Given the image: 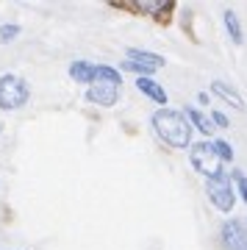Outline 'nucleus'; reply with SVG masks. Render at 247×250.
<instances>
[{
  "label": "nucleus",
  "instance_id": "2",
  "mask_svg": "<svg viewBox=\"0 0 247 250\" xmlns=\"http://www.w3.org/2000/svg\"><path fill=\"white\" fill-rule=\"evenodd\" d=\"M120 72L114 70V67H106V64H100L97 67V75L95 81H92V86H89V100L92 103H97V106H114L117 98H120Z\"/></svg>",
  "mask_w": 247,
  "mask_h": 250
},
{
  "label": "nucleus",
  "instance_id": "14",
  "mask_svg": "<svg viewBox=\"0 0 247 250\" xmlns=\"http://www.w3.org/2000/svg\"><path fill=\"white\" fill-rule=\"evenodd\" d=\"M20 34V25H0V42H14Z\"/></svg>",
  "mask_w": 247,
  "mask_h": 250
},
{
  "label": "nucleus",
  "instance_id": "11",
  "mask_svg": "<svg viewBox=\"0 0 247 250\" xmlns=\"http://www.w3.org/2000/svg\"><path fill=\"white\" fill-rule=\"evenodd\" d=\"M186 117H189V123H192L197 131H203V134H211V131H214L211 120H208L203 111H197V108H186Z\"/></svg>",
  "mask_w": 247,
  "mask_h": 250
},
{
  "label": "nucleus",
  "instance_id": "5",
  "mask_svg": "<svg viewBox=\"0 0 247 250\" xmlns=\"http://www.w3.org/2000/svg\"><path fill=\"white\" fill-rule=\"evenodd\" d=\"M206 192H208V200L220 211H230L233 203H236V192H233L230 175H225V172H220V175H214V178L206 181Z\"/></svg>",
  "mask_w": 247,
  "mask_h": 250
},
{
  "label": "nucleus",
  "instance_id": "10",
  "mask_svg": "<svg viewBox=\"0 0 247 250\" xmlns=\"http://www.w3.org/2000/svg\"><path fill=\"white\" fill-rule=\"evenodd\" d=\"M211 89L217 92V95H220L222 100H228V103H233V108H239V111L245 108V100H242V95H239V92L233 89V86H228V83H222V81H214V83H211Z\"/></svg>",
  "mask_w": 247,
  "mask_h": 250
},
{
  "label": "nucleus",
  "instance_id": "13",
  "mask_svg": "<svg viewBox=\"0 0 247 250\" xmlns=\"http://www.w3.org/2000/svg\"><path fill=\"white\" fill-rule=\"evenodd\" d=\"M214 150H217V156H220L222 161H230V159H233V147H230L228 142H222V139H220V142H214Z\"/></svg>",
  "mask_w": 247,
  "mask_h": 250
},
{
  "label": "nucleus",
  "instance_id": "9",
  "mask_svg": "<svg viewBox=\"0 0 247 250\" xmlns=\"http://www.w3.org/2000/svg\"><path fill=\"white\" fill-rule=\"evenodd\" d=\"M70 75L78 81V83H89V86H92V81H95V75H97V67L89 64V62H75L70 67Z\"/></svg>",
  "mask_w": 247,
  "mask_h": 250
},
{
  "label": "nucleus",
  "instance_id": "8",
  "mask_svg": "<svg viewBox=\"0 0 247 250\" xmlns=\"http://www.w3.org/2000/svg\"><path fill=\"white\" fill-rule=\"evenodd\" d=\"M136 89L144 92L150 100H156V103H161V106H167V92H164V86H159L153 78H136Z\"/></svg>",
  "mask_w": 247,
  "mask_h": 250
},
{
  "label": "nucleus",
  "instance_id": "3",
  "mask_svg": "<svg viewBox=\"0 0 247 250\" xmlns=\"http://www.w3.org/2000/svg\"><path fill=\"white\" fill-rule=\"evenodd\" d=\"M31 98L28 83L20 75H0V108H20Z\"/></svg>",
  "mask_w": 247,
  "mask_h": 250
},
{
  "label": "nucleus",
  "instance_id": "4",
  "mask_svg": "<svg viewBox=\"0 0 247 250\" xmlns=\"http://www.w3.org/2000/svg\"><path fill=\"white\" fill-rule=\"evenodd\" d=\"M189 159H192V167L200 175H206V178H214V175H220V167H222V159L217 156V150H214V142H197L192 145V150H189Z\"/></svg>",
  "mask_w": 247,
  "mask_h": 250
},
{
  "label": "nucleus",
  "instance_id": "15",
  "mask_svg": "<svg viewBox=\"0 0 247 250\" xmlns=\"http://www.w3.org/2000/svg\"><path fill=\"white\" fill-rule=\"evenodd\" d=\"M233 178H236V187H239V195L245 197V203H247V175H242V172H233Z\"/></svg>",
  "mask_w": 247,
  "mask_h": 250
},
{
  "label": "nucleus",
  "instance_id": "6",
  "mask_svg": "<svg viewBox=\"0 0 247 250\" xmlns=\"http://www.w3.org/2000/svg\"><path fill=\"white\" fill-rule=\"evenodd\" d=\"M128 59L131 62H125L123 67L125 70H133V72H142V78H147V72H156L164 67V59L159 53H147V50H136V47L128 50Z\"/></svg>",
  "mask_w": 247,
  "mask_h": 250
},
{
  "label": "nucleus",
  "instance_id": "12",
  "mask_svg": "<svg viewBox=\"0 0 247 250\" xmlns=\"http://www.w3.org/2000/svg\"><path fill=\"white\" fill-rule=\"evenodd\" d=\"M222 20H225V31L230 34V39H233L236 45H242V25H239V17L233 14V11H225Z\"/></svg>",
  "mask_w": 247,
  "mask_h": 250
},
{
  "label": "nucleus",
  "instance_id": "16",
  "mask_svg": "<svg viewBox=\"0 0 247 250\" xmlns=\"http://www.w3.org/2000/svg\"><path fill=\"white\" fill-rule=\"evenodd\" d=\"M142 11H164L167 9V3H139Z\"/></svg>",
  "mask_w": 247,
  "mask_h": 250
},
{
  "label": "nucleus",
  "instance_id": "7",
  "mask_svg": "<svg viewBox=\"0 0 247 250\" xmlns=\"http://www.w3.org/2000/svg\"><path fill=\"white\" fill-rule=\"evenodd\" d=\"M222 245L225 250H247V231L239 220H228L222 225Z\"/></svg>",
  "mask_w": 247,
  "mask_h": 250
},
{
  "label": "nucleus",
  "instance_id": "17",
  "mask_svg": "<svg viewBox=\"0 0 247 250\" xmlns=\"http://www.w3.org/2000/svg\"><path fill=\"white\" fill-rule=\"evenodd\" d=\"M211 120H214L217 125H220V128H225V125H228V117H225V114H220V111H214V117H211Z\"/></svg>",
  "mask_w": 247,
  "mask_h": 250
},
{
  "label": "nucleus",
  "instance_id": "1",
  "mask_svg": "<svg viewBox=\"0 0 247 250\" xmlns=\"http://www.w3.org/2000/svg\"><path fill=\"white\" fill-rule=\"evenodd\" d=\"M153 128H156V136H159L164 145L169 147H178L184 150L192 145V123L189 117L181 114V111H172V108H161L153 114Z\"/></svg>",
  "mask_w": 247,
  "mask_h": 250
}]
</instances>
